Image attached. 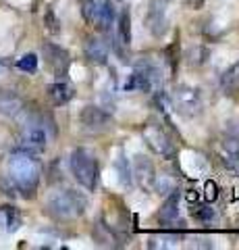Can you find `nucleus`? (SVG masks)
I'll return each instance as SVG.
<instances>
[{
	"label": "nucleus",
	"mask_w": 239,
	"mask_h": 250,
	"mask_svg": "<svg viewBox=\"0 0 239 250\" xmlns=\"http://www.w3.org/2000/svg\"><path fill=\"white\" fill-rule=\"evenodd\" d=\"M44 25H46V29H48L50 34H58V31H60V21L56 19V15H55V11H52V9L46 11V15H44Z\"/></svg>",
	"instance_id": "nucleus-27"
},
{
	"label": "nucleus",
	"mask_w": 239,
	"mask_h": 250,
	"mask_svg": "<svg viewBox=\"0 0 239 250\" xmlns=\"http://www.w3.org/2000/svg\"><path fill=\"white\" fill-rule=\"evenodd\" d=\"M183 240V233L179 231H160V233H154V236L148 240V246L150 248H160V250H171L177 248L179 242Z\"/></svg>",
	"instance_id": "nucleus-18"
},
{
	"label": "nucleus",
	"mask_w": 239,
	"mask_h": 250,
	"mask_svg": "<svg viewBox=\"0 0 239 250\" xmlns=\"http://www.w3.org/2000/svg\"><path fill=\"white\" fill-rule=\"evenodd\" d=\"M146 27L150 29L152 36H165L168 29V17H166V2L165 0H150L148 15H146Z\"/></svg>",
	"instance_id": "nucleus-11"
},
{
	"label": "nucleus",
	"mask_w": 239,
	"mask_h": 250,
	"mask_svg": "<svg viewBox=\"0 0 239 250\" xmlns=\"http://www.w3.org/2000/svg\"><path fill=\"white\" fill-rule=\"evenodd\" d=\"M17 69L19 71H25V73H36L37 71V54L34 52H27L17 61Z\"/></svg>",
	"instance_id": "nucleus-23"
},
{
	"label": "nucleus",
	"mask_w": 239,
	"mask_h": 250,
	"mask_svg": "<svg viewBox=\"0 0 239 250\" xmlns=\"http://www.w3.org/2000/svg\"><path fill=\"white\" fill-rule=\"evenodd\" d=\"M79 121L83 125V129L88 131H102L110 125V113L102 106L96 104H88L83 106V111L79 115Z\"/></svg>",
	"instance_id": "nucleus-12"
},
{
	"label": "nucleus",
	"mask_w": 239,
	"mask_h": 250,
	"mask_svg": "<svg viewBox=\"0 0 239 250\" xmlns=\"http://www.w3.org/2000/svg\"><path fill=\"white\" fill-rule=\"evenodd\" d=\"M75 96V88L67 82H55L48 85V98L55 106H65Z\"/></svg>",
	"instance_id": "nucleus-16"
},
{
	"label": "nucleus",
	"mask_w": 239,
	"mask_h": 250,
	"mask_svg": "<svg viewBox=\"0 0 239 250\" xmlns=\"http://www.w3.org/2000/svg\"><path fill=\"white\" fill-rule=\"evenodd\" d=\"M6 71H9V61H6V59H0V75L6 73Z\"/></svg>",
	"instance_id": "nucleus-30"
},
{
	"label": "nucleus",
	"mask_w": 239,
	"mask_h": 250,
	"mask_svg": "<svg viewBox=\"0 0 239 250\" xmlns=\"http://www.w3.org/2000/svg\"><path fill=\"white\" fill-rule=\"evenodd\" d=\"M114 167H117V171H119V182H121L123 188H131V186H133V171H131L129 161L125 159V154H119Z\"/></svg>",
	"instance_id": "nucleus-22"
},
{
	"label": "nucleus",
	"mask_w": 239,
	"mask_h": 250,
	"mask_svg": "<svg viewBox=\"0 0 239 250\" xmlns=\"http://www.w3.org/2000/svg\"><path fill=\"white\" fill-rule=\"evenodd\" d=\"M196 219H200L202 223H217V213H214V208L210 207H196Z\"/></svg>",
	"instance_id": "nucleus-26"
},
{
	"label": "nucleus",
	"mask_w": 239,
	"mask_h": 250,
	"mask_svg": "<svg viewBox=\"0 0 239 250\" xmlns=\"http://www.w3.org/2000/svg\"><path fill=\"white\" fill-rule=\"evenodd\" d=\"M46 208H48V213L55 219L69 221V219H77L86 213L88 198L77 190H58L48 196Z\"/></svg>",
	"instance_id": "nucleus-2"
},
{
	"label": "nucleus",
	"mask_w": 239,
	"mask_h": 250,
	"mask_svg": "<svg viewBox=\"0 0 239 250\" xmlns=\"http://www.w3.org/2000/svg\"><path fill=\"white\" fill-rule=\"evenodd\" d=\"M222 161L227 163L229 169H233L235 173H239V138L237 140H227V142H225Z\"/></svg>",
	"instance_id": "nucleus-21"
},
{
	"label": "nucleus",
	"mask_w": 239,
	"mask_h": 250,
	"mask_svg": "<svg viewBox=\"0 0 239 250\" xmlns=\"http://www.w3.org/2000/svg\"><path fill=\"white\" fill-rule=\"evenodd\" d=\"M163 85V73L152 61H140L125 82V92H152Z\"/></svg>",
	"instance_id": "nucleus-4"
},
{
	"label": "nucleus",
	"mask_w": 239,
	"mask_h": 250,
	"mask_svg": "<svg viewBox=\"0 0 239 250\" xmlns=\"http://www.w3.org/2000/svg\"><path fill=\"white\" fill-rule=\"evenodd\" d=\"M25 108H23L21 98H17L15 94H0V113L9 115V117H19Z\"/></svg>",
	"instance_id": "nucleus-20"
},
{
	"label": "nucleus",
	"mask_w": 239,
	"mask_h": 250,
	"mask_svg": "<svg viewBox=\"0 0 239 250\" xmlns=\"http://www.w3.org/2000/svg\"><path fill=\"white\" fill-rule=\"evenodd\" d=\"M42 167L40 161L36 159V152L27 148H17L9 156V177L15 184V188L23 194L25 198H32L37 186H40Z\"/></svg>",
	"instance_id": "nucleus-1"
},
{
	"label": "nucleus",
	"mask_w": 239,
	"mask_h": 250,
	"mask_svg": "<svg viewBox=\"0 0 239 250\" xmlns=\"http://www.w3.org/2000/svg\"><path fill=\"white\" fill-rule=\"evenodd\" d=\"M83 52H86V59L94 65H106L109 62V48L106 44L100 40V38H88L86 46H83Z\"/></svg>",
	"instance_id": "nucleus-15"
},
{
	"label": "nucleus",
	"mask_w": 239,
	"mask_h": 250,
	"mask_svg": "<svg viewBox=\"0 0 239 250\" xmlns=\"http://www.w3.org/2000/svg\"><path fill=\"white\" fill-rule=\"evenodd\" d=\"M48 144V131L46 125L37 115H27L23 119V129H21V148H27L32 152H42L46 150Z\"/></svg>",
	"instance_id": "nucleus-6"
},
{
	"label": "nucleus",
	"mask_w": 239,
	"mask_h": 250,
	"mask_svg": "<svg viewBox=\"0 0 239 250\" xmlns=\"http://www.w3.org/2000/svg\"><path fill=\"white\" fill-rule=\"evenodd\" d=\"M173 108L179 115L187 117V119H194L202 113V96H200V92L196 88H191V85H177L175 92H173Z\"/></svg>",
	"instance_id": "nucleus-7"
},
{
	"label": "nucleus",
	"mask_w": 239,
	"mask_h": 250,
	"mask_svg": "<svg viewBox=\"0 0 239 250\" xmlns=\"http://www.w3.org/2000/svg\"><path fill=\"white\" fill-rule=\"evenodd\" d=\"M221 88L225 94H235L239 92V61L233 62L221 77Z\"/></svg>",
	"instance_id": "nucleus-19"
},
{
	"label": "nucleus",
	"mask_w": 239,
	"mask_h": 250,
	"mask_svg": "<svg viewBox=\"0 0 239 250\" xmlns=\"http://www.w3.org/2000/svg\"><path fill=\"white\" fill-rule=\"evenodd\" d=\"M208 59V50L204 48V46H196L194 50H189L187 54V62L191 67H200V65H204Z\"/></svg>",
	"instance_id": "nucleus-24"
},
{
	"label": "nucleus",
	"mask_w": 239,
	"mask_h": 250,
	"mask_svg": "<svg viewBox=\"0 0 239 250\" xmlns=\"http://www.w3.org/2000/svg\"><path fill=\"white\" fill-rule=\"evenodd\" d=\"M81 15L90 25L102 31H110V27H114V19H117V11L110 0H83Z\"/></svg>",
	"instance_id": "nucleus-5"
},
{
	"label": "nucleus",
	"mask_w": 239,
	"mask_h": 250,
	"mask_svg": "<svg viewBox=\"0 0 239 250\" xmlns=\"http://www.w3.org/2000/svg\"><path fill=\"white\" fill-rule=\"evenodd\" d=\"M154 190H156L158 194H171L175 190V184H173V179H168L166 175H160L154 179Z\"/></svg>",
	"instance_id": "nucleus-25"
},
{
	"label": "nucleus",
	"mask_w": 239,
	"mask_h": 250,
	"mask_svg": "<svg viewBox=\"0 0 239 250\" xmlns=\"http://www.w3.org/2000/svg\"><path fill=\"white\" fill-rule=\"evenodd\" d=\"M69 167H71V173L81 188H86L88 192H94L98 188L100 167L94 152H90L88 148H75L71 152V159H69Z\"/></svg>",
	"instance_id": "nucleus-3"
},
{
	"label": "nucleus",
	"mask_w": 239,
	"mask_h": 250,
	"mask_svg": "<svg viewBox=\"0 0 239 250\" xmlns=\"http://www.w3.org/2000/svg\"><path fill=\"white\" fill-rule=\"evenodd\" d=\"M204 198L206 200H217V196H219V186L217 184H214V182H206V188H204Z\"/></svg>",
	"instance_id": "nucleus-28"
},
{
	"label": "nucleus",
	"mask_w": 239,
	"mask_h": 250,
	"mask_svg": "<svg viewBox=\"0 0 239 250\" xmlns=\"http://www.w3.org/2000/svg\"><path fill=\"white\" fill-rule=\"evenodd\" d=\"M144 142L148 144L150 150L160 156V159H166L171 161L177 156V150H175V144L171 142V138L166 136V131L160 127V125H146L144 127Z\"/></svg>",
	"instance_id": "nucleus-8"
},
{
	"label": "nucleus",
	"mask_w": 239,
	"mask_h": 250,
	"mask_svg": "<svg viewBox=\"0 0 239 250\" xmlns=\"http://www.w3.org/2000/svg\"><path fill=\"white\" fill-rule=\"evenodd\" d=\"M196 248H212V242L208 238H196V244H191Z\"/></svg>",
	"instance_id": "nucleus-29"
},
{
	"label": "nucleus",
	"mask_w": 239,
	"mask_h": 250,
	"mask_svg": "<svg viewBox=\"0 0 239 250\" xmlns=\"http://www.w3.org/2000/svg\"><path fill=\"white\" fill-rule=\"evenodd\" d=\"M21 223H23L21 213L15 207H11V205L0 207V231L13 233L21 228Z\"/></svg>",
	"instance_id": "nucleus-17"
},
{
	"label": "nucleus",
	"mask_w": 239,
	"mask_h": 250,
	"mask_svg": "<svg viewBox=\"0 0 239 250\" xmlns=\"http://www.w3.org/2000/svg\"><path fill=\"white\" fill-rule=\"evenodd\" d=\"M133 179L140 184L144 190H150L154 186V179H156V169H154L152 161L146 154H135L133 159Z\"/></svg>",
	"instance_id": "nucleus-13"
},
{
	"label": "nucleus",
	"mask_w": 239,
	"mask_h": 250,
	"mask_svg": "<svg viewBox=\"0 0 239 250\" xmlns=\"http://www.w3.org/2000/svg\"><path fill=\"white\" fill-rule=\"evenodd\" d=\"M131 46V15L129 9H121L114 19V52L121 61H127V50Z\"/></svg>",
	"instance_id": "nucleus-9"
},
{
	"label": "nucleus",
	"mask_w": 239,
	"mask_h": 250,
	"mask_svg": "<svg viewBox=\"0 0 239 250\" xmlns=\"http://www.w3.org/2000/svg\"><path fill=\"white\" fill-rule=\"evenodd\" d=\"M165 2H171V0H165Z\"/></svg>",
	"instance_id": "nucleus-31"
},
{
	"label": "nucleus",
	"mask_w": 239,
	"mask_h": 250,
	"mask_svg": "<svg viewBox=\"0 0 239 250\" xmlns=\"http://www.w3.org/2000/svg\"><path fill=\"white\" fill-rule=\"evenodd\" d=\"M179 200H181V192L175 190L168 194L166 200H165V205L160 207V213H158V221L163 223V225H173L177 221V217H179Z\"/></svg>",
	"instance_id": "nucleus-14"
},
{
	"label": "nucleus",
	"mask_w": 239,
	"mask_h": 250,
	"mask_svg": "<svg viewBox=\"0 0 239 250\" xmlns=\"http://www.w3.org/2000/svg\"><path fill=\"white\" fill-rule=\"evenodd\" d=\"M42 54H44V61L48 62V67H50L58 77H65V75L69 73L71 57H69V52L63 48V46H58V44H55V42H44Z\"/></svg>",
	"instance_id": "nucleus-10"
}]
</instances>
